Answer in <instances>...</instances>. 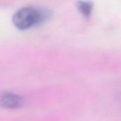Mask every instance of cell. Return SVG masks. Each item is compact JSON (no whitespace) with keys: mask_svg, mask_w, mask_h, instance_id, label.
I'll use <instances>...</instances> for the list:
<instances>
[{"mask_svg":"<svg viewBox=\"0 0 121 121\" xmlns=\"http://www.w3.org/2000/svg\"><path fill=\"white\" fill-rule=\"evenodd\" d=\"M52 16V11L37 6H26L17 10L12 17L13 24L20 30H27L46 22Z\"/></svg>","mask_w":121,"mask_h":121,"instance_id":"cell-1","label":"cell"},{"mask_svg":"<svg viewBox=\"0 0 121 121\" xmlns=\"http://www.w3.org/2000/svg\"><path fill=\"white\" fill-rule=\"evenodd\" d=\"M1 106L5 108L13 109L19 108L23 103V98L13 92L6 91L1 94L0 97Z\"/></svg>","mask_w":121,"mask_h":121,"instance_id":"cell-2","label":"cell"},{"mask_svg":"<svg viewBox=\"0 0 121 121\" xmlns=\"http://www.w3.org/2000/svg\"><path fill=\"white\" fill-rule=\"evenodd\" d=\"M77 7L85 17H89L92 13L94 4L91 1H78Z\"/></svg>","mask_w":121,"mask_h":121,"instance_id":"cell-3","label":"cell"}]
</instances>
